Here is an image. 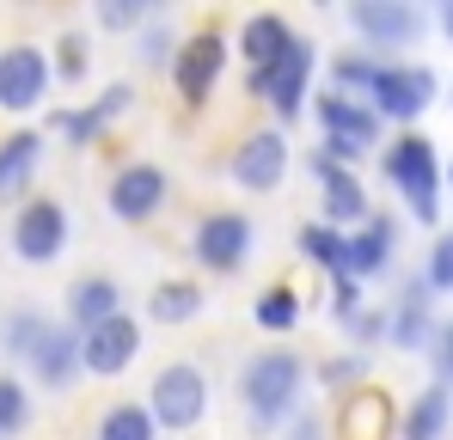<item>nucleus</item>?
Wrapping results in <instances>:
<instances>
[{
	"mask_svg": "<svg viewBox=\"0 0 453 440\" xmlns=\"http://www.w3.org/2000/svg\"><path fill=\"white\" fill-rule=\"evenodd\" d=\"M301 379H306V361L295 349H264L239 367V398H245V416L257 429H276L301 410Z\"/></svg>",
	"mask_w": 453,
	"mask_h": 440,
	"instance_id": "f257e3e1",
	"label": "nucleus"
},
{
	"mask_svg": "<svg viewBox=\"0 0 453 440\" xmlns=\"http://www.w3.org/2000/svg\"><path fill=\"white\" fill-rule=\"evenodd\" d=\"M386 178H392V190L404 196V209L423 220V226L441 220V159H435V141L429 135L404 129L398 141L386 147Z\"/></svg>",
	"mask_w": 453,
	"mask_h": 440,
	"instance_id": "f03ea898",
	"label": "nucleus"
},
{
	"mask_svg": "<svg viewBox=\"0 0 453 440\" xmlns=\"http://www.w3.org/2000/svg\"><path fill=\"white\" fill-rule=\"evenodd\" d=\"M312 110H319V123H325L319 159H331V165H343V171H349L362 153H374V147H380V129H386V123H380L362 98H337V92H325Z\"/></svg>",
	"mask_w": 453,
	"mask_h": 440,
	"instance_id": "7ed1b4c3",
	"label": "nucleus"
},
{
	"mask_svg": "<svg viewBox=\"0 0 453 440\" xmlns=\"http://www.w3.org/2000/svg\"><path fill=\"white\" fill-rule=\"evenodd\" d=\"M312 73H319V49L306 37H295L264 73H251V98H264L276 110V123H295L306 110V98H312Z\"/></svg>",
	"mask_w": 453,
	"mask_h": 440,
	"instance_id": "20e7f679",
	"label": "nucleus"
},
{
	"mask_svg": "<svg viewBox=\"0 0 453 440\" xmlns=\"http://www.w3.org/2000/svg\"><path fill=\"white\" fill-rule=\"evenodd\" d=\"M435 98H441V80L423 68V62H380L368 110H374L380 123H398V129H404V123H417Z\"/></svg>",
	"mask_w": 453,
	"mask_h": 440,
	"instance_id": "39448f33",
	"label": "nucleus"
},
{
	"mask_svg": "<svg viewBox=\"0 0 453 440\" xmlns=\"http://www.w3.org/2000/svg\"><path fill=\"white\" fill-rule=\"evenodd\" d=\"M148 416H153V429H196L209 416V373L190 361L159 367L148 385Z\"/></svg>",
	"mask_w": 453,
	"mask_h": 440,
	"instance_id": "423d86ee",
	"label": "nucleus"
},
{
	"mask_svg": "<svg viewBox=\"0 0 453 440\" xmlns=\"http://www.w3.org/2000/svg\"><path fill=\"white\" fill-rule=\"evenodd\" d=\"M68 232H74V220L56 196H31L12 215V257L19 263H56L68 251Z\"/></svg>",
	"mask_w": 453,
	"mask_h": 440,
	"instance_id": "0eeeda50",
	"label": "nucleus"
},
{
	"mask_svg": "<svg viewBox=\"0 0 453 440\" xmlns=\"http://www.w3.org/2000/svg\"><path fill=\"white\" fill-rule=\"evenodd\" d=\"M251 251H257V226H251L245 215H233V209L203 215L196 232H190V257H196L203 269H215V276H233Z\"/></svg>",
	"mask_w": 453,
	"mask_h": 440,
	"instance_id": "6e6552de",
	"label": "nucleus"
},
{
	"mask_svg": "<svg viewBox=\"0 0 453 440\" xmlns=\"http://www.w3.org/2000/svg\"><path fill=\"white\" fill-rule=\"evenodd\" d=\"M423 12L411 0H356L349 6V31L368 43V49H411L423 37Z\"/></svg>",
	"mask_w": 453,
	"mask_h": 440,
	"instance_id": "1a4fd4ad",
	"label": "nucleus"
},
{
	"mask_svg": "<svg viewBox=\"0 0 453 440\" xmlns=\"http://www.w3.org/2000/svg\"><path fill=\"white\" fill-rule=\"evenodd\" d=\"M226 37L221 31H196L172 49V80H178V98L184 104H203L215 86H221V68H226Z\"/></svg>",
	"mask_w": 453,
	"mask_h": 440,
	"instance_id": "9d476101",
	"label": "nucleus"
},
{
	"mask_svg": "<svg viewBox=\"0 0 453 440\" xmlns=\"http://www.w3.org/2000/svg\"><path fill=\"white\" fill-rule=\"evenodd\" d=\"M288 178V135L282 129H251L245 141L233 147V184L264 196V190H282Z\"/></svg>",
	"mask_w": 453,
	"mask_h": 440,
	"instance_id": "9b49d317",
	"label": "nucleus"
},
{
	"mask_svg": "<svg viewBox=\"0 0 453 440\" xmlns=\"http://www.w3.org/2000/svg\"><path fill=\"white\" fill-rule=\"evenodd\" d=\"M165 196H172V178L153 165V159H135V165H123L117 178H111V190H104V202H111V215L129 220V226H142L165 209Z\"/></svg>",
	"mask_w": 453,
	"mask_h": 440,
	"instance_id": "f8f14e48",
	"label": "nucleus"
},
{
	"mask_svg": "<svg viewBox=\"0 0 453 440\" xmlns=\"http://www.w3.org/2000/svg\"><path fill=\"white\" fill-rule=\"evenodd\" d=\"M135 355H142V324L129 312H117V318H104L98 330L80 337V373H92V379H117Z\"/></svg>",
	"mask_w": 453,
	"mask_h": 440,
	"instance_id": "ddd939ff",
	"label": "nucleus"
},
{
	"mask_svg": "<svg viewBox=\"0 0 453 440\" xmlns=\"http://www.w3.org/2000/svg\"><path fill=\"white\" fill-rule=\"evenodd\" d=\"M306 171L319 178V209H325V226H337V232H356L362 220L374 215V202H368V190H362V178L356 171H343V165H331V159H306Z\"/></svg>",
	"mask_w": 453,
	"mask_h": 440,
	"instance_id": "4468645a",
	"label": "nucleus"
},
{
	"mask_svg": "<svg viewBox=\"0 0 453 440\" xmlns=\"http://www.w3.org/2000/svg\"><path fill=\"white\" fill-rule=\"evenodd\" d=\"M50 92V56L37 43H6L0 49V110H37Z\"/></svg>",
	"mask_w": 453,
	"mask_h": 440,
	"instance_id": "2eb2a0df",
	"label": "nucleus"
},
{
	"mask_svg": "<svg viewBox=\"0 0 453 440\" xmlns=\"http://www.w3.org/2000/svg\"><path fill=\"white\" fill-rule=\"evenodd\" d=\"M392 251H398V220L368 215L356 232H343V276L349 282H374V276L392 269Z\"/></svg>",
	"mask_w": 453,
	"mask_h": 440,
	"instance_id": "dca6fc26",
	"label": "nucleus"
},
{
	"mask_svg": "<svg viewBox=\"0 0 453 440\" xmlns=\"http://www.w3.org/2000/svg\"><path fill=\"white\" fill-rule=\"evenodd\" d=\"M435 293L423 288V276H411L404 293L392 300V312H386V343L392 349H404V355H417V349H429V337H435Z\"/></svg>",
	"mask_w": 453,
	"mask_h": 440,
	"instance_id": "f3484780",
	"label": "nucleus"
},
{
	"mask_svg": "<svg viewBox=\"0 0 453 440\" xmlns=\"http://www.w3.org/2000/svg\"><path fill=\"white\" fill-rule=\"evenodd\" d=\"M25 367H31V379H37L43 391H74V379H80V330L50 324L43 343H37V355H31Z\"/></svg>",
	"mask_w": 453,
	"mask_h": 440,
	"instance_id": "a211bd4d",
	"label": "nucleus"
},
{
	"mask_svg": "<svg viewBox=\"0 0 453 440\" xmlns=\"http://www.w3.org/2000/svg\"><path fill=\"white\" fill-rule=\"evenodd\" d=\"M448 429H453V391L429 379V385L404 404V416H398V440H448Z\"/></svg>",
	"mask_w": 453,
	"mask_h": 440,
	"instance_id": "6ab92c4d",
	"label": "nucleus"
},
{
	"mask_svg": "<svg viewBox=\"0 0 453 440\" xmlns=\"http://www.w3.org/2000/svg\"><path fill=\"white\" fill-rule=\"evenodd\" d=\"M123 312V288L111 282V276H86V282H74L68 288V330H98L104 318H117Z\"/></svg>",
	"mask_w": 453,
	"mask_h": 440,
	"instance_id": "aec40b11",
	"label": "nucleus"
},
{
	"mask_svg": "<svg viewBox=\"0 0 453 440\" xmlns=\"http://www.w3.org/2000/svg\"><path fill=\"white\" fill-rule=\"evenodd\" d=\"M295 43V31H288V19L282 12H251L245 25H239V56H245V73H264L282 49Z\"/></svg>",
	"mask_w": 453,
	"mask_h": 440,
	"instance_id": "412c9836",
	"label": "nucleus"
},
{
	"mask_svg": "<svg viewBox=\"0 0 453 440\" xmlns=\"http://www.w3.org/2000/svg\"><path fill=\"white\" fill-rule=\"evenodd\" d=\"M37 159H43V135H31V129L6 135V141H0V196H19V190L31 184Z\"/></svg>",
	"mask_w": 453,
	"mask_h": 440,
	"instance_id": "4be33fe9",
	"label": "nucleus"
},
{
	"mask_svg": "<svg viewBox=\"0 0 453 440\" xmlns=\"http://www.w3.org/2000/svg\"><path fill=\"white\" fill-rule=\"evenodd\" d=\"M203 300L209 293L196 288V282H159L148 293V318L153 324H190V318H203Z\"/></svg>",
	"mask_w": 453,
	"mask_h": 440,
	"instance_id": "5701e85b",
	"label": "nucleus"
},
{
	"mask_svg": "<svg viewBox=\"0 0 453 440\" xmlns=\"http://www.w3.org/2000/svg\"><path fill=\"white\" fill-rule=\"evenodd\" d=\"M43 330H50V318H43L37 306H19V312L0 318V349H6L12 361H31L37 343H43Z\"/></svg>",
	"mask_w": 453,
	"mask_h": 440,
	"instance_id": "b1692460",
	"label": "nucleus"
},
{
	"mask_svg": "<svg viewBox=\"0 0 453 440\" xmlns=\"http://www.w3.org/2000/svg\"><path fill=\"white\" fill-rule=\"evenodd\" d=\"M374 73H380V56H368V49H349V56H337V62H331V92H337V98H362V104H368Z\"/></svg>",
	"mask_w": 453,
	"mask_h": 440,
	"instance_id": "393cba45",
	"label": "nucleus"
},
{
	"mask_svg": "<svg viewBox=\"0 0 453 440\" xmlns=\"http://www.w3.org/2000/svg\"><path fill=\"white\" fill-rule=\"evenodd\" d=\"M343 440H386V398L380 391H349V404H343Z\"/></svg>",
	"mask_w": 453,
	"mask_h": 440,
	"instance_id": "a878e982",
	"label": "nucleus"
},
{
	"mask_svg": "<svg viewBox=\"0 0 453 440\" xmlns=\"http://www.w3.org/2000/svg\"><path fill=\"white\" fill-rule=\"evenodd\" d=\"M92 440H159V429H153L148 404H111V410L98 416Z\"/></svg>",
	"mask_w": 453,
	"mask_h": 440,
	"instance_id": "bb28decb",
	"label": "nucleus"
},
{
	"mask_svg": "<svg viewBox=\"0 0 453 440\" xmlns=\"http://www.w3.org/2000/svg\"><path fill=\"white\" fill-rule=\"evenodd\" d=\"M251 324L270 330V337L295 330V324H301V293H295V288H264V293H257V306H251Z\"/></svg>",
	"mask_w": 453,
	"mask_h": 440,
	"instance_id": "cd10ccee",
	"label": "nucleus"
},
{
	"mask_svg": "<svg viewBox=\"0 0 453 440\" xmlns=\"http://www.w3.org/2000/svg\"><path fill=\"white\" fill-rule=\"evenodd\" d=\"M301 257L306 263H319V269H331V276H343V232L337 226H325V220H312V226H301Z\"/></svg>",
	"mask_w": 453,
	"mask_h": 440,
	"instance_id": "c85d7f7f",
	"label": "nucleus"
},
{
	"mask_svg": "<svg viewBox=\"0 0 453 440\" xmlns=\"http://www.w3.org/2000/svg\"><path fill=\"white\" fill-rule=\"evenodd\" d=\"M92 19H98V31H135V25L153 19V6L148 0H98Z\"/></svg>",
	"mask_w": 453,
	"mask_h": 440,
	"instance_id": "c756f323",
	"label": "nucleus"
},
{
	"mask_svg": "<svg viewBox=\"0 0 453 440\" xmlns=\"http://www.w3.org/2000/svg\"><path fill=\"white\" fill-rule=\"evenodd\" d=\"M31 422V391L19 379H0V440H12Z\"/></svg>",
	"mask_w": 453,
	"mask_h": 440,
	"instance_id": "7c9ffc66",
	"label": "nucleus"
},
{
	"mask_svg": "<svg viewBox=\"0 0 453 440\" xmlns=\"http://www.w3.org/2000/svg\"><path fill=\"white\" fill-rule=\"evenodd\" d=\"M135 56L148 62V68H172V25L153 12L148 25H142V37H135Z\"/></svg>",
	"mask_w": 453,
	"mask_h": 440,
	"instance_id": "2f4dec72",
	"label": "nucleus"
},
{
	"mask_svg": "<svg viewBox=\"0 0 453 440\" xmlns=\"http://www.w3.org/2000/svg\"><path fill=\"white\" fill-rule=\"evenodd\" d=\"M423 288L429 293H453V232H441L429 245V263H423Z\"/></svg>",
	"mask_w": 453,
	"mask_h": 440,
	"instance_id": "473e14b6",
	"label": "nucleus"
},
{
	"mask_svg": "<svg viewBox=\"0 0 453 440\" xmlns=\"http://www.w3.org/2000/svg\"><path fill=\"white\" fill-rule=\"evenodd\" d=\"M319 379H325L331 391H349V385L368 379V355H362V349H356V355H331V361L319 367Z\"/></svg>",
	"mask_w": 453,
	"mask_h": 440,
	"instance_id": "72a5a7b5",
	"label": "nucleus"
},
{
	"mask_svg": "<svg viewBox=\"0 0 453 440\" xmlns=\"http://www.w3.org/2000/svg\"><path fill=\"white\" fill-rule=\"evenodd\" d=\"M50 129H56L62 141L86 147L92 135H98V129H104V123H98V117H92V104H86V110H56V123H50Z\"/></svg>",
	"mask_w": 453,
	"mask_h": 440,
	"instance_id": "f704fd0d",
	"label": "nucleus"
},
{
	"mask_svg": "<svg viewBox=\"0 0 453 440\" xmlns=\"http://www.w3.org/2000/svg\"><path fill=\"white\" fill-rule=\"evenodd\" d=\"M362 300H368V293H362V282H349V276H331V318H337V324H349V318L362 312Z\"/></svg>",
	"mask_w": 453,
	"mask_h": 440,
	"instance_id": "c9c22d12",
	"label": "nucleus"
},
{
	"mask_svg": "<svg viewBox=\"0 0 453 440\" xmlns=\"http://www.w3.org/2000/svg\"><path fill=\"white\" fill-rule=\"evenodd\" d=\"M429 361H435V385H448V391H453V318H448V324H435V337H429Z\"/></svg>",
	"mask_w": 453,
	"mask_h": 440,
	"instance_id": "e433bc0d",
	"label": "nucleus"
},
{
	"mask_svg": "<svg viewBox=\"0 0 453 440\" xmlns=\"http://www.w3.org/2000/svg\"><path fill=\"white\" fill-rule=\"evenodd\" d=\"M349 337H356V343H362V355H368L374 343H386V312H368V306H362V312L349 318Z\"/></svg>",
	"mask_w": 453,
	"mask_h": 440,
	"instance_id": "4c0bfd02",
	"label": "nucleus"
},
{
	"mask_svg": "<svg viewBox=\"0 0 453 440\" xmlns=\"http://www.w3.org/2000/svg\"><path fill=\"white\" fill-rule=\"evenodd\" d=\"M129 104H135V92H129V86H111L104 98H92V117H98V123H117Z\"/></svg>",
	"mask_w": 453,
	"mask_h": 440,
	"instance_id": "58836bf2",
	"label": "nucleus"
},
{
	"mask_svg": "<svg viewBox=\"0 0 453 440\" xmlns=\"http://www.w3.org/2000/svg\"><path fill=\"white\" fill-rule=\"evenodd\" d=\"M62 80H80L86 73V37H62V62H56Z\"/></svg>",
	"mask_w": 453,
	"mask_h": 440,
	"instance_id": "ea45409f",
	"label": "nucleus"
},
{
	"mask_svg": "<svg viewBox=\"0 0 453 440\" xmlns=\"http://www.w3.org/2000/svg\"><path fill=\"white\" fill-rule=\"evenodd\" d=\"M288 440H325L319 410H295V416H288Z\"/></svg>",
	"mask_w": 453,
	"mask_h": 440,
	"instance_id": "a19ab883",
	"label": "nucleus"
},
{
	"mask_svg": "<svg viewBox=\"0 0 453 440\" xmlns=\"http://www.w3.org/2000/svg\"><path fill=\"white\" fill-rule=\"evenodd\" d=\"M441 31H448V43H453V0H441Z\"/></svg>",
	"mask_w": 453,
	"mask_h": 440,
	"instance_id": "79ce46f5",
	"label": "nucleus"
},
{
	"mask_svg": "<svg viewBox=\"0 0 453 440\" xmlns=\"http://www.w3.org/2000/svg\"><path fill=\"white\" fill-rule=\"evenodd\" d=\"M441 178H448V190H453V159H448V171H441Z\"/></svg>",
	"mask_w": 453,
	"mask_h": 440,
	"instance_id": "37998d69",
	"label": "nucleus"
}]
</instances>
